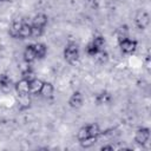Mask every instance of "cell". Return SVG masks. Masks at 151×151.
<instances>
[{
    "mask_svg": "<svg viewBox=\"0 0 151 151\" xmlns=\"http://www.w3.org/2000/svg\"><path fill=\"white\" fill-rule=\"evenodd\" d=\"M64 58L70 64H74L79 59V48H78L77 44H74V42L67 44V46L64 50Z\"/></svg>",
    "mask_w": 151,
    "mask_h": 151,
    "instance_id": "6da1fadb",
    "label": "cell"
},
{
    "mask_svg": "<svg viewBox=\"0 0 151 151\" xmlns=\"http://www.w3.org/2000/svg\"><path fill=\"white\" fill-rule=\"evenodd\" d=\"M134 21H136V25L139 29H145L149 24H150V17L146 12L144 11H139L137 14H136V18H134Z\"/></svg>",
    "mask_w": 151,
    "mask_h": 151,
    "instance_id": "7a4b0ae2",
    "label": "cell"
},
{
    "mask_svg": "<svg viewBox=\"0 0 151 151\" xmlns=\"http://www.w3.org/2000/svg\"><path fill=\"white\" fill-rule=\"evenodd\" d=\"M119 47L124 53H133L137 48V41L126 38V39L119 41Z\"/></svg>",
    "mask_w": 151,
    "mask_h": 151,
    "instance_id": "3957f363",
    "label": "cell"
},
{
    "mask_svg": "<svg viewBox=\"0 0 151 151\" xmlns=\"http://www.w3.org/2000/svg\"><path fill=\"white\" fill-rule=\"evenodd\" d=\"M149 138H150V130L147 127H140L137 130L136 136H134V140L138 144L144 145L145 143H147Z\"/></svg>",
    "mask_w": 151,
    "mask_h": 151,
    "instance_id": "277c9868",
    "label": "cell"
},
{
    "mask_svg": "<svg viewBox=\"0 0 151 151\" xmlns=\"http://www.w3.org/2000/svg\"><path fill=\"white\" fill-rule=\"evenodd\" d=\"M15 91L19 97L28 96L29 94V81L26 79H21L15 84Z\"/></svg>",
    "mask_w": 151,
    "mask_h": 151,
    "instance_id": "5b68a950",
    "label": "cell"
},
{
    "mask_svg": "<svg viewBox=\"0 0 151 151\" xmlns=\"http://www.w3.org/2000/svg\"><path fill=\"white\" fill-rule=\"evenodd\" d=\"M68 105L72 109H79L83 105V94L80 92H78V91L73 92L72 96L68 99Z\"/></svg>",
    "mask_w": 151,
    "mask_h": 151,
    "instance_id": "8992f818",
    "label": "cell"
},
{
    "mask_svg": "<svg viewBox=\"0 0 151 151\" xmlns=\"http://www.w3.org/2000/svg\"><path fill=\"white\" fill-rule=\"evenodd\" d=\"M47 24V15H45L44 13H39L37 14L33 19H32V26L34 27H39V28H44Z\"/></svg>",
    "mask_w": 151,
    "mask_h": 151,
    "instance_id": "52a82bcc",
    "label": "cell"
},
{
    "mask_svg": "<svg viewBox=\"0 0 151 151\" xmlns=\"http://www.w3.org/2000/svg\"><path fill=\"white\" fill-rule=\"evenodd\" d=\"M35 59H37V55H35V51H34V45L26 46V48L24 51V60L29 64V63H33Z\"/></svg>",
    "mask_w": 151,
    "mask_h": 151,
    "instance_id": "ba28073f",
    "label": "cell"
},
{
    "mask_svg": "<svg viewBox=\"0 0 151 151\" xmlns=\"http://www.w3.org/2000/svg\"><path fill=\"white\" fill-rule=\"evenodd\" d=\"M31 35H32V25H31L29 22H27L26 20H24V24H22V26H21V28H20V31H19L18 38H20V39H26V38H28V37H31Z\"/></svg>",
    "mask_w": 151,
    "mask_h": 151,
    "instance_id": "9c48e42d",
    "label": "cell"
},
{
    "mask_svg": "<svg viewBox=\"0 0 151 151\" xmlns=\"http://www.w3.org/2000/svg\"><path fill=\"white\" fill-rule=\"evenodd\" d=\"M22 24H24V19H17V20H14V21L12 22L11 28H9V34H11V37H13V38H18V35H19V31H20Z\"/></svg>",
    "mask_w": 151,
    "mask_h": 151,
    "instance_id": "30bf717a",
    "label": "cell"
},
{
    "mask_svg": "<svg viewBox=\"0 0 151 151\" xmlns=\"http://www.w3.org/2000/svg\"><path fill=\"white\" fill-rule=\"evenodd\" d=\"M53 91H54V87L51 83H44L41 86V90H40V94L45 98H48V97H52Z\"/></svg>",
    "mask_w": 151,
    "mask_h": 151,
    "instance_id": "8fae6325",
    "label": "cell"
},
{
    "mask_svg": "<svg viewBox=\"0 0 151 151\" xmlns=\"http://www.w3.org/2000/svg\"><path fill=\"white\" fill-rule=\"evenodd\" d=\"M42 81L40 79H32L29 81V92L32 93H40V90H41V86H42Z\"/></svg>",
    "mask_w": 151,
    "mask_h": 151,
    "instance_id": "7c38bea8",
    "label": "cell"
},
{
    "mask_svg": "<svg viewBox=\"0 0 151 151\" xmlns=\"http://www.w3.org/2000/svg\"><path fill=\"white\" fill-rule=\"evenodd\" d=\"M34 51H35V55H37V59H42L46 53H47V48L44 44L41 42H38L34 45Z\"/></svg>",
    "mask_w": 151,
    "mask_h": 151,
    "instance_id": "4fadbf2b",
    "label": "cell"
},
{
    "mask_svg": "<svg viewBox=\"0 0 151 151\" xmlns=\"http://www.w3.org/2000/svg\"><path fill=\"white\" fill-rule=\"evenodd\" d=\"M117 38H118V41H122L129 38V28L126 25H123L117 29Z\"/></svg>",
    "mask_w": 151,
    "mask_h": 151,
    "instance_id": "5bb4252c",
    "label": "cell"
},
{
    "mask_svg": "<svg viewBox=\"0 0 151 151\" xmlns=\"http://www.w3.org/2000/svg\"><path fill=\"white\" fill-rule=\"evenodd\" d=\"M96 101L100 105V104H107L111 101V96L107 92H101L99 94H97L96 97Z\"/></svg>",
    "mask_w": 151,
    "mask_h": 151,
    "instance_id": "9a60e30c",
    "label": "cell"
},
{
    "mask_svg": "<svg viewBox=\"0 0 151 151\" xmlns=\"http://www.w3.org/2000/svg\"><path fill=\"white\" fill-rule=\"evenodd\" d=\"M77 137H78V139H79L80 142L84 140V139H86V138H90L91 136H90V132H88V126H87V125H86V126H83V127L78 131Z\"/></svg>",
    "mask_w": 151,
    "mask_h": 151,
    "instance_id": "2e32d148",
    "label": "cell"
},
{
    "mask_svg": "<svg viewBox=\"0 0 151 151\" xmlns=\"http://www.w3.org/2000/svg\"><path fill=\"white\" fill-rule=\"evenodd\" d=\"M88 126V132H90V136L91 137H98L100 134V129H99V125L93 123V124H90L87 125Z\"/></svg>",
    "mask_w": 151,
    "mask_h": 151,
    "instance_id": "e0dca14e",
    "label": "cell"
},
{
    "mask_svg": "<svg viewBox=\"0 0 151 151\" xmlns=\"http://www.w3.org/2000/svg\"><path fill=\"white\" fill-rule=\"evenodd\" d=\"M11 86V79L6 74H1L0 76V87L2 88H8Z\"/></svg>",
    "mask_w": 151,
    "mask_h": 151,
    "instance_id": "ac0fdd59",
    "label": "cell"
},
{
    "mask_svg": "<svg viewBox=\"0 0 151 151\" xmlns=\"http://www.w3.org/2000/svg\"><path fill=\"white\" fill-rule=\"evenodd\" d=\"M97 48H99V50H103V47H104V45H105V39L103 38V37H96L92 41H91Z\"/></svg>",
    "mask_w": 151,
    "mask_h": 151,
    "instance_id": "d6986e66",
    "label": "cell"
},
{
    "mask_svg": "<svg viewBox=\"0 0 151 151\" xmlns=\"http://www.w3.org/2000/svg\"><path fill=\"white\" fill-rule=\"evenodd\" d=\"M97 138H98V137H90V138H86V139H84V140L80 142V145H81L83 147H91V146L96 143Z\"/></svg>",
    "mask_w": 151,
    "mask_h": 151,
    "instance_id": "ffe728a7",
    "label": "cell"
},
{
    "mask_svg": "<svg viewBox=\"0 0 151 151\" xmlns=\"http://www.w3.org/2000/svg\"><path fill=\"white\" fill-rule=\"evenodd\" d=\"M100 51H101V50L97 48L92 42H90V44L87 45V47H86V52H87V54H90V55H92V57H96L97 53L100 52Z\"/></svg>",
    "mask_w": 151,
    "mask_h": 151,
    "instance_id": "44dd1931",
    "label": "cell"
},
{
    "mask_svg": "<svg viewBox=\"0 0 151 151\" xmlns=\"http://www.w3.org/2000/svg\"><path fill=\"white\" fill-rule=\"evenodd\" d=\"M96 57H97V59H98L99 63H106V61H107V58H109V54H107L104 50H101L100 52L97 53Z\"/></svg>",
    "mask_w": 151,
    "mask_h": 151,
    "instance_id": "7402d4cb",
    "label": "cell"
},
{
    "mask_svg": "<svg viewBox=\"0 0 151 151\" xmlns=\"http://www.w3.org/2000/svg\"><path fill=\"white\" fill-rule=\"evenodd\" d=\"M42 31H44V28H39V27L32 26V35H31V37L38 38V37H40V35L42 34Z\"/></svg>",
    "mask_w": 151,
    "mask_h": 151,
    "instance_id": "603a6c76",
    "label": "cell"
},
{
    "mask_svg": "<svg viewBox=\"0 0 151 151\" xmlns=\"http://www.w3.org/2000/svg\"><path fill=\"white\" fill-rule=\"evenodd\" d=\"M101 150H103V151H104V150H113V146H111V145H109V146H103Z\"/></svg>",
    "mask_w": 151,
    "mask_h": 151,
    "instance_id": "cb8c5ba5",
    "label": "cell"
},
{
    "mask_svg": "<svg viewBox=\"0 0 151 151\" xmlns=\"http://www.w3.org/2000/svg\"><path fill=\"white\" fill-rule=\"evenodd\" d=\"M1 1H4V0H0V2H1Z\"/></svg>",
    "mask_w": 151,
    "mask_h": 151,
    "instance_id": "d4e9b609",
    "label": "cell"
}]
</instances>
